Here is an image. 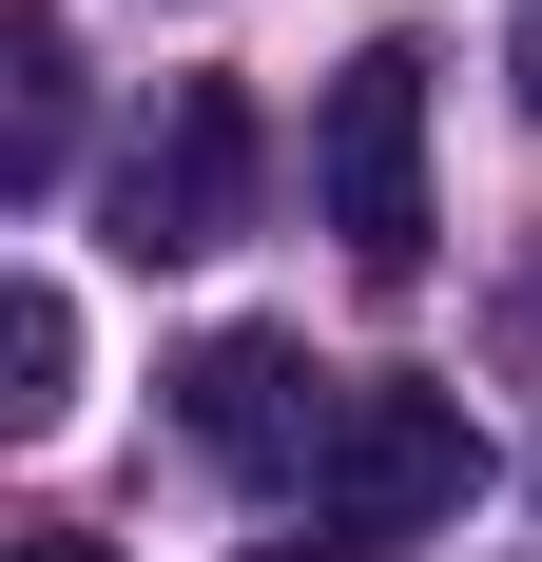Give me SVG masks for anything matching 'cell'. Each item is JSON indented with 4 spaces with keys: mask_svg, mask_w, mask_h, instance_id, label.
<instances>
[{
    "mask_svg": "<svg viewBox=\"0 0 542 562\" xmlns=\"http://www.w3.org/2000/svg\"><path fill=\"white\" fill-rule=\"evenodd\" d=\"M310 214L349 233L369 291L427 272V233H445V214H427V40H369V58L310 98Z\"/></svg>",
    "mask_w": 542,
    "mask_h": 562,
    "instance_id": "1",
    "label": "cell"
},
{
    "mask_svg": "<svg viewBox=\"0 0 542 562\" xmlns=\"http://www.w3.org/2000/svg\"><path fill=\"white\" fill-rule=\"evenodd\" d=\"M485 427H465V389H407V369H387V389H349L329 407V447H310V505L349 524V543H427V524H465L485 505Z\"/></svg>",
    "mask_w": 542,
    "mask_h": 562,
    "instance_id": "2",
    "label": "cell"
},
{
    "mask_svg": "<svg viewBox=\"0 0 542 562\" xmlns=\"http://www.w3.org/2000/svg\"><path fill=\"white\" fill-rule=\"evenodd\" d=\"M252 194H271V116L233 98V78H174V98H156V136L116 156V252H136V272L233 252V233H252Z\"/></svg>",
    "mask_w": 542,
    "mask_h": 562,
    "instance_id": "3",
    "label": "cell"
},
{
    "mask_svg": "<svg viewBox=\"0 0 542 562\" xmlns=\"http://www.w3.org/2000/svg\"><path fill=\"white\" fill-rule=\"evenodd\" d=\"M329 407H349V389H329L291 330H194V349H174V427H194L214 465H291V447H329Z\"/></svg>",
    "mask_w": 542,
    "mask_h": 562,
    "instance_id": "4",
    "label": "cell"
},
{
    "mask_svg": "<svg viewBox=\"0 0 542 562\" xmlns=\"http://www.w3.org/2000/svg\"><path fill=\"white\" fill-rule=\"evenodd\" d=\"M58 156H78V40H58V0H0V175L58 194Z\"/></svg>",
    "mask_w": 542,
    "mask_h": 562,
    "instance_id": "5",
    "label": "cell"
},
{
    "mask_svg": "<svg viewBox=\"0 0 542 562\" xmlns=\"http://www.w3.org/2000/svg\"><path fill=\"white\" fill-rule=\"evenodd\" d=\"M58 407H78V291L20 272L0 291V427H58Z\"/></svg>",
    "mask_w": 542,
    "mask_h": 562,
    "instance_id": "6",
    "label": "cell"
},
{
    "mask_svg": "<svg viewBox=\"0 0 542 562\" xmlns=\"http://www.w3.org/2000/svg\"><path fill=\"white\" fill-rule=\"evenodd\" d=\"M252 562H369V543H349V524H291V543H252Z\"/></svg>",
    "mask_w": 542,
    "mask_h": 562,
    "instance_id": "7",
    "label": "cell"
},
{
    "mask_svg": "<svg viewBox=\"0 0 542 562\" xmlns=\"http://www.w3.org/2000/svg\"><path fill=\"white\" fill-rule=\"evenodd\" d=\"M20 562H116V543H98V524H39V543H20Z\"/></svg>",
    "mask_w": 542,
    "mask_h": 562,
    "instance_id": "8",
    "label": "cell"
},
{
    "mask_svg": "<svg viewBox=\"0 0 542 562\" xmlns=\"http://www.w3.org/2000/svg\"><path fill=\"white\" fill-rule=\"evenodd\" d=\"M523 116H542V20H523Z\"/></svg>",
    "mask_w": 542,
    "mask_h": 562,
    "instance_id": "9",
    "label": "cell"
}]
</instances>
